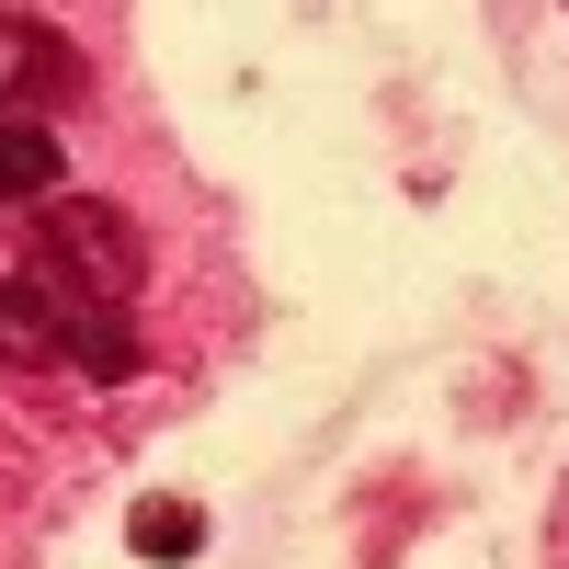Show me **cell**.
<instances>
[{
  "label": "cell",
  "instance_id": "3",
  "mask_svg": "<svg viewBox=\"0 0 569 569\" xmlns=\"http://www.w3.org/2000/svg\"><path fill=\"white\" fill-rule=\"evenodd\" d=\"M0 34H12V69H0V91H12V114L46 126V103H80L91 69H80V46L58 23H34V12H0Z\"/></svg>",
  "mask_w": 569,
  "mask_h": 569
},
{
  "label": "cell",
  "instance_id": "5",
  "mask_svg": "<svg viewBox=\"0 0 569 569\" xmlns=\"http://www.w3.org/2000/svg\"><path fill=\"white\" fill-rule=\"evenodd\" d=\"M126 547H137V558H171V569H182V558L206 547V512H194V501H171V490H149V501L126 512Z\"/></svg>",
  "mask_w": 569,
  "mask_h": 569
},
{
  "label": "cell",
  "instance_id": "4",
  "mask_svg": "<svg viewBox=\"0 0 569 569\" xmlns=\"http://www.w3.org/2000/svg\"><path fill=\"white\" fill-rule=\"evenodd\" d=\"M58 171H69L58 137H46L34 114H0V206H46V194H58Z\"/></svg>",
  "mask_w": 569,
  "mask_h": 569
},
{
  "label": "cell",
  "instance_id": "2",
  "mask_svg": "<svg viewBox=\"0 0 569 569\" xmlns=\"http://www.w3.org/2000/svg\"><path fill=\"white\" fill-rule=\"evenodd\" d=\"M69 308H80V284H69V273H46V262L0 273V365H12V376L69 365Z\"/></svg>",
  "mask_w": 569,
  "mask_h": 569
},
{
  "label": "cell",
  "instance_id": "1",
  "mask_svg": "<svg viewBox=\"0 0 569 569\" xmlns=\"http://www.w3.org/2000/svg\"><path fill=\"white\" fill-rule=\"evenodd\" d=\"M34 262H46V273H69L80 297H103V308H126L137 284H149V240H137V217L103 206V194H46Z\"/></svg>",
  "mask_w": 569,
  "mask_h": 569
},
{
  "label": "cell",
  "instance_id": "6",
  "mask_svg": "<svg viewBox=\"0 0 569 569\" xmlns=\"http://www.w3.org/2000/svg\"><path fill=\"white\" fill-rule=\"evenodd\" d=\"M547 569H569V479H558V501H547Z\"/></svg>",
  "mask_w": 569,
  "mask_h": 569
}]
</instances>
